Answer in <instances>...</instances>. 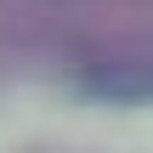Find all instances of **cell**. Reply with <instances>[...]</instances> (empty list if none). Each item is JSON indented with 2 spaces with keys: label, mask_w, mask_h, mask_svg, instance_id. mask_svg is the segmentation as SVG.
<instances>
[{
  "label": "cell",
  "mask_w": 153,
  "mask_h": 153,
  "mask_svg": "<svg viewBox=\"0 0 153 153\" xmlns=\"http://www.w3.org/2000/svg\"><path fill=\"white\" fill-rule=\"evenodd\" d=\"M91 97H108V102H148L153 97V62H114V68H97L79 79Z\"/></svg>",
  "instance_id": "obj_1"
}]
</instances>
